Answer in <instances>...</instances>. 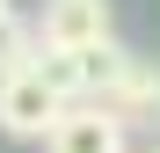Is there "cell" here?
I'll list each match as a JSON object with an SVG mask.
<instances>
[{"mask_svg": "<svg viewBox=\"0 0 160 153\" xmlns=\"http://www.w3.org/2000/svg\"><path fill=\"white\" fill-rule=\"evenodd\" d=\"M29 29L44 51H95L117 37V0H44Z\"/></svg>", "mask_w": 160, "mask_h": 153, "instance_id": "1", "label": "cell"}, {"mask_svg": "<svg viewBox=\"0 0 160 153\" xmlns=\"http://www.w3.org/2000/svg\"><path fill=\"white\" fill-rule=\"evenodd\" d=\"M37 146L44 153H131V131L102 110V102H66Z\"/></svg>", "mask_w": 160, "mask_h": 153, "instance_id": "2", "label": "cell"}, {"mask_svg": "<svg viewBox=\"0 0 160 153\" xmlns=\"http://www.w3.org/2000/svg\"><path fill=\"white\" fill-rule=\"evenodd\" d=\"M102 110H109L124 131H153L160 139V59H138V51H131L124 73L102 88Z\"/></svg>", "mask_w": 160, "mask_h": 153, "instance_id": "3", "label": "cell"}, {"mask_svg": "<svg viewBox=\"0 0 160 153\" xmlns=\"http://www.w3.org/2000/svg\"><path fill=\"white\" fill-rule=\"evenodd\" d=\"M58 110H66V102L37 80V66H22V73L0 80V131H8V139H44Z\"/></svg>", "mask_w": 160, "mask_h": 153, "instance_id": "4", "label": "cell"}, {"mask_svg": "<svg viewBox=\"0 0 160 153\" xmlns=\"http://www.w3.org/2000/svg\"><path fill=\"white\" fill-rule=\"evenodd\" d=\"M37 80L51 88V95H58V102H88V73H80V51H44L37 44Z\"/></svg>", "mask_w": 160, "mask_h": 153, "instance_id": "5", "label": "cell"}, {"mask_svg": "<svg viewBox=\"0 0 160 153\" xmlns=\"http://www.w3.org/2000/svg\"><path fill=\"white\" fill-rule=\"evenodd\" d=\"M37 59V29H29V15H0V80H8V73H22V66H29Z\"/></svg>", "mask_w": 160, "mask_h": 153, "instance_id": "6", "label": "cell"}, {"mask_svg": "<svg viewBox=\"0 0 160 153\" xmlns=\"http://www.w3.org/2000/svg\"><path fill=\"white\" fill-rule=\"evenodd\" d=\"M131 153H160V139H146V146H131Z\"/></svg>", "mask_w": 160, "mask_h": 153, "instance_id": "7", "label": "cell"}, {"mask_svg": "<svg viewBox=\"0 0 160 153\" xmlns=\"http://www.w3.org/2000/svg\"><path fill=\"white\" fill-rule=\"evenodd\" d=\"M8 8H15V0H0V15H8Z\"/></svg>", "mask_w": 160, "mask_h": 153, "instance_id": "8", "label": "cell"}]
</instances>
